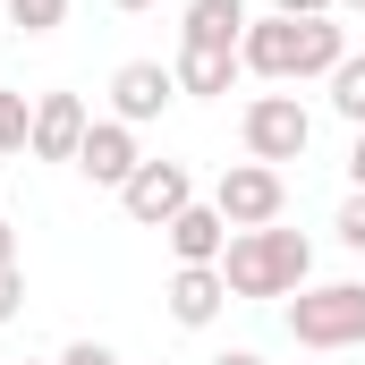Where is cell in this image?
<instances>
[{"instance_id":"1","label":"cell","mask_w":365,"mask_h":365,"mask_svg":"<svg viewBox=\"0 0 365 365\" xmlns=\"http://www.w3.org/2000/svg\"><path fill=\"white\" fill-rule=\"evenodd\" d=\"M340 60H349V34L331 17H247V43H238V68L247 77H272V86L331 77Z\"/></svg>"},{"instance_id":"2","label":"cell","mask_w":365,"mask_h":365,"mask_svg":"<svg viewBox=\"0 0 365 365\" xmlns=\"http://www.w3.org/2000/svg\"><path fill=\"white\" fill-rule=\"evenodd\" d=\"M314 272V238L306 230H230V255H221V280L230 297H297Z\"/></svg>"},{"instance_id":"3","label":"cell","mask_w":365,"mask_h":365,"mask_svg":"<svg viewBox=\"0 0 365 365\" xmlns=\"http://www.w3.org/2000/svg\"><path fill=\"white\" fill-rule=\"evenodd\" d=\"M297 349H365V280H306L289 297Z\"/></svg>"},{"instance_id":"4","label":"cell","mask_w":365,"mask_h":365,"mask_svg":"<svg viewBox=\"0 0 365 365\" xmlns=\"http://www.w3.org/2000/svg\"><path fill=\"white\" fill-rule=\"evenodd\" d=\"M238 136H247V162H306V145H314V110L297 102V93H255L247 102V119H238Z\"/></svg>"},{"instance_id":"5","label":"cell","mask_w":365,"mask_h":365,"mask_svg":"<svg viewBox=\"0 0 365 365\" xmlns=\"http://www.w3.org/2000/svg\"><path fill=\"white\" fill-rule=\"evenodd\" d=\"M212 204H221L230 230H272L280 212H289V179H280L272 162H230L212 179Z\"/></svg>"},{"instance_id":"6","label":"cell","mask_w":365,"mask_h":365,"mask_svg":"<svg viewBox=\"0 0 365 365\" xmlns=\"http://www.w3.org/2000/svg\"><path fill=\"white\" fill-rule=\"evenodd\" d=\"M119 204H128V221H145V230H170L187 204H195V179H187V162H136V179L119 187Z\"/></svg>"},{"instance_id":"7","label":"cell","mask_w":365,"mask_h":365,"mask_svg":"<svg viewBox=\"0 0 365 365\" xmlns=\"http://www.w3.org/2000/svg\"><path fill=\"white\" fill-rule=\"evenodd\" d=\"M136 162H145V145H136V128H128V119H93L86 145H77V170H86L93 187H110V195L136 179Z\"/></svg>"},{"instance_id":"8","label":"cell","mask_w":365,"mask_h":365,"mask_svg":"<svg viewBox=\"0 0 365 365\" xmlns=\"http://www.w3.org/2000/svg\"><path fill=\"white\" fill-rule=\"evenodd\" d=\"M86 128H93V110H86V93H34V162H77V145H86Z\"/></svg>"},{"instance_id":"9","label":"cell","mask_w":365,"mask_h":365,"mask_svg":"<svg viewBox=\"0 0 365 365\" xmlns=\"http://www.w3.org/2000/svg\"><path fill=\"white\" fill-rule=\"evenodd\" d=\"M179 102V77L162 68V60H128L119 77H110V119H128V128H145V119H162Z\"/></svg>"},{"instance_id":"10","label":"cell","mask_w":365,"mask_h":365,"mask_svg":"<svg viewBox=\"0 0 365 365\" xmlns=\"http://www.w3.org/2000/svg\"><path fill=\"white\" fill-rule=\"evenodd\" d=\"M221 306H230L221 264H179V272H170V323H179V331H212Z\"/></svg>"},{"instance_id":"11","label":"cell","mask_w":365,"mask_h":365,"mask_svg":"<svg viewBox=\"0 0 365 365\" xmlns=\"http://www.w3.org/2000/svg\"><path fill=\"white\" fill-rule=\"evenodd\" d=\"M162 238H170L179 264H221V255H230V221H221V204H187Z\"/></svg>"},{"instance_id":"12","label":"cell","mask_w":365,"mask_h":365,"mask_svg":"<svg viewBox=\"0 0 365 365\" xmlns=\"http://www.w3.org/2000/svg\"><path fill=\"white\" fill-rule=\"evenodd\" d=\"M179 43H204V51H238V43H247V0H187Z\"/></svg>"},{"instance_id":"13","label":"cell","mask_w":365,"mask_h":365,"mask_svg":"<svg viewBox=\"0 0 365 365\" xmlns=\"http://www.w3.org/2000/svg\"><path fill=\"white\" fill-rule=\"evenodd\" d=\"M179 93H195V102H221L230 93V77H238V51H204V43H179Z\"/></svg>"},{"instance_id":"14","label":"cell","mask_w":365,"mask_h":365,"mask_svg":"<svg viewBox=\"0 0 365 365\" xmlns=\"http://www.w3.org/2000/svg\"><path fill=\"white\" fill-rule=\"evenodd\" d=\"M323 86H331V110H340L349 128H365V51H349V60H340Z\"/></svg>"},{"instance_id":"15","label":"cell","mask_w":365,"mask_h":365,"mask_svg":"<svg viewBox=\"0 0 365 365\" xmlns=\"http://www.w3.org/2000/svg\"><path fill=\"white\" fill-rule=\"evenodd\" d=\"M26 145H34V102L0 86V153H26Z\"/></svg>"},{"instance_id":"16","label":"cell","mask_w":365,"mask_h":365,"mask_svg":"<svg viewBox=\"0 0 365 365\" xmlns=\"http://www.w3.org/2000/svg\"><path fill=\"white\" fill-rule=\"evenodd\" d=\"M9 26L17 34H60L68 26V0H9Z\"/></svg>"},{"instance_id":"17","label":"cell","mask_w":365,"mask_h":365,"mask_svg":"<svg viewBox=\"0 0 365 365\" xmlns=\"http://www.w3.org/2000/svg\"><path fill=\"white\" fill-rule=\"evenodd\" d=\"M331 230H340V247H357V255H365V195H357V187H349V204H340Z\"/></svg>"},{"instance_id":"18","label":"cell","mask_w":365,"mask_h":365,"mask_svg":"<svg viewBox=\"0 0 365 365\" xmlns=\"http://www.w3.org/2000/svg\"><path fill=\"white\" fill-rule=\"evenodd\" d=\"M51 365H119V349H102V340H68Z\"/></svg>"},{"instance_id":"19","label":"cell","mask_w":365,"mask_h":365,"mask_svg":"<svg viewBox=\"0 0 365 365\" xmlns=\"http://www.w3.org/2000/svg\"><path fill=\"white\" fill-rule=\"evenodd\" d=\"M340 0H272V17H331Z\"/></svg>"},{"instance_id":"20","label":"cell","mask_w":365,"mask_h":365,"mask_svg":"<svg viewBox=\"0 0 365 365\" xmlns=\"http://www.w3.org/2000/svg\"><path fill=\"white\" fill-rule=\"evenodd\" d=\"M17 297H26V280H17V264L0 272V323H17Z\"/></svg>"},{"instance_id":"21","label":"cell","mask_w":365,"mask_h":365,"mask_svg":"<svg viewBox=\"0 0 365 365\" xmlns=\"http://www.w3.org/2000/svg\"><path fill=\"white\" fill-rule=\"evenodd\" d=\"M349 187L365 195V128H357V145H349Z\"/></svg>"},{"instance_id":"22","label":"cell","mask_w":365,"mask_h":365,"mask_svg":"<svg viewBox=\"0 0 365 365\" xmlns=\"http://www.w3.org/2000/svg\"><path fill=\"white\" fill-rule=\"evenodd\" d=\"M9 264H17V230L0 221V272H9Z\"/></svg>"},{"instance_id":"23","label":"cell","mask_w":365,"mask_h":365,"mask_svg":"<svg viewBox=\"0 0 365 365\" xmlns=\"http://www.w3.org/2000/svg\"><path fill=\"white\" fill-rule=\"evenodd\" d=\"M212 365H264V357H255V349H221Z\"/></svg>"},{"instance_id":"24","label":"cell","mask_w":365,"mask_h":365,"mask_svg":"<svg viewBox=\"0 0 365 365\" xmlns=\"http://www.w3.org/2000/svg\"><path fill=\"white\" fill-rule=\"evenodd\" d=\"M110 9H153V0H110Z\"/></svg>"},{"instance_id":"25","label":"cell","mask_w":365,"mask_h":365,"mask_svg":"<svg viewBox=\"0 0 365 365\" xmlns=\"http://www.w3.org/2000/svg\"><path fill=\"white\" fill-rule=\"evenodd\" d=\"M340 9H365V0H340Z\"/></svg>"},{"instance_id":"26","label":"cell","mask_w":365,"mask_h":365,"mask_svg":"<svg viewBox=\"0 0 365 365\" xmlns=\"http://www.w3.org/2000/svg\"><path fill=\"white\" fill-rule=\"evenodd\" d=\"M26 365H34V357H26Z\"/></svg>"}]
</instances>
